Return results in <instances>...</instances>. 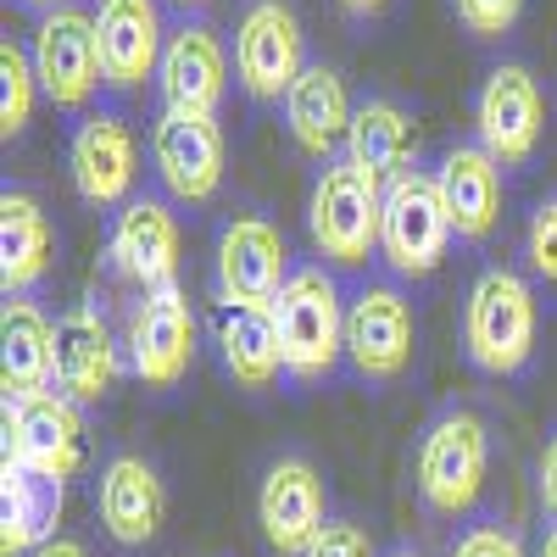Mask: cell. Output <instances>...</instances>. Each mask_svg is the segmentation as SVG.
<instances>
[{"mask_svg":"<svg viewBox=\"0 0 557 557\" xmlns=\"http://www.w3.org/2000/svg\"><path fill=\"white\" fill-rule=\"evenodd\" d=\"M268 307L278 330V357H285V380L323 385L346 357V296H341L335 268L301 262Z\"/></svg>","mask_w":557,"mask_h":557,"instance_id":"1","label":"cell"},{"mask_svg":"<svg viewBox=\"0 0 557 557\" xmlns=\"http://www.w3.org/2000/svg\"><path fill=\"white\" fill-rule=\"evenodd\" d=\"M541 335L535 285L519 268H485L462 301V357L485 380H519Z\"/></svg>","mask_w":557,"mask_h":557,"instance_id":"2","label":"cell"},{"mask_svg":"<svg viewBox=\"0 0 557 557\" xmlns=\"http://www.w3.org/2000/svg\"><path fill=\"white\" fill-rule=\"evenodd\" d=\"M491 474V430L474 407L446 401L424 430H418V451H412V485L418 502L435 519H469L474 502L485 491Z\"/></svg>","mask_w":557,"mask_h":557,"instance_id":"3","label":"cell"},{"mask_svg":"<svg viewBox=\"0 0 557 557\" xmlns=\"http://www.w3.org/2000/svg\"><path fill=\"white\" fill-rule=\"evenodd\" d=\"M380 218H385V184H374L351 157L323 162L307 196V235L335 273H362L380 257Z\"/></svg>","mask_w":557,"mask_h":557,"instance_id":"4","label":"cell"},{"mask_svg":"<svg viewBox=\"0 0 557 557\" xmlns=\"http://www.w3.org/2000/svg\"><path fill=\"white\" fill-rule=\"evenodd\" d=\"M0 424H7V462H23V469H34L45 480L67 485L89 457L84 407L67 401L57 385L51 391H7Z\"/></svg>","mask_w":557,"mask_h":557,"instance_id":"5","label":"cell"},{"mask_svg":"<svg viewBox=\"0 0 557 557\" xmlns=\"http://www.w3.org/2000/svg\"><path fill=\"white\" fill-rule=\"evenodd\" d=\"M412 346H418V318H412V301L401 296V285H391V278H362L346 296L351 374L368 385H391L412 368Z\"/></svg>","mask_w":557,"mask_h":557,"instance_id":"6","label":"cell"},{"mask_svg":"<svg viewBox=\"0 0 557 557\" xmlns=\"http://www.w3.org/2000/svg\"><path fill=\"white\" fill-rule=\"evenodd\" d=\"M451 218L435 190V173L407 168L396 184H385V218H380V262L396 278H430L446 262Z\"/></svg>","mask_w":557,"mask_h":557,"instance_id":"7","label":"cell"},{"mask_svg":"<svg viewBox=\"0 0 557 557\" xmlns=\"http://www.w3.org/2000/svg\"><path fill=\"white\" fill-rule=\"evenodd\" d=\"M28 57H34V73H39V96L62 112H84L96 101V89L107 84L101 45H96V12H84V7L45 12L39 28H34Z\"/></svg>","mask_w":557,"mask_h":557,"instance_id":"8","label":"cell"},{"mask_svg":"<svg viewBox=\"0 0 557 557\" xmlns=\"http://www.w3.org/2000/svg\"><path fill=\"white\" fill-rule=\"evenodd\" d=\"M128 374L146 391H173L196 362V307L178 285L146 290L128 312Z\"/></svg>","mask_w":557,"mask_h":557,"instance_id":"9","label":"cell"},{"mask_svg":"<svg viewBox=\"0 0 557 557\" xmlns=\"http://www.w3.org/2000/svg\"><path fill=\"white\" fill-rule=\"evenodd\" d=\"M330 524V491L323 474L301 451H285L262 469L257 485V530L268 541L273 557H307V546L318 541V530Z\"/></svg>","mask_w":557,"mask_h":557,"instance_id":"10","label":"cell"},{"mask_svg":"<svg viewBox=\"0 0 557 557\" xmlns=\"http://www.w3.org/2000/svg\"><path fill=\"white\" fill-rule=\"evenodd\" d=\"M290 246L285 235L257 218V212H235L223 228H218V246H212V285H218V301H257L268 307L290 278Z\"/></svg>","mask_w":557,"mask_h":557,"instance_id":"11","label":"cell"},{"mask_svg":"<svg viewBox=\"0 0 557 557\" xmlns=\"http://www.w3.org/2000/svg\"><path fill=\"white\" fill-rule=\"evenodd\" d=\"M307 73L301 23L285 0H251L235 28V78L251 101H285L290 84Z\"/></svg>","mask_w":557,"mask_h":557,"instance_id":"12","label":"cell"},{"mask_svg":"<svg viewBox=\"0 0 557 557\" xmlns=\"http://www.w3.org/2000/svg\"><path fill=\"white\" fill-rule=\"evenodd\" d=\"M178 257H184V235H178V218H173L168 201L134 196L128 207L112 212L107 268L117 278H128V285H139V296L178 285Z\"/></svg>","mask_w":557,"mask_h":557,"instance_id":"13","label":"cell"},{"mask_svg":"<svg viewBox=\"0 0 557 557\" xmlns=\"http://www.w3.org/2000/svg\"><path fill=\"white\" fill-rule=\"evenodd\" d=\"M541 123H546V101H541V84L524 62H496L474 96V134L480 146L502 162V168H519L535 157L541 146Z\"/></svg>","mask_w":557,"mask_h":557,"instance_id":"14","label":"cell"},{"mask_svg":"<svg viewBox=\"0 0 557 557\" xmlns=\"http://www.w3.org/2000/svg\"><path fill=\"white\" fill-rule=\"evenodd\" d=\"M123 374V357H117V341L107 330V312H101V296H84L73 301L62 318H57V351H51V385L78 401V407H101L112 396Z\"/></svg>","mask_w":557,"mask_h":557,"instance_id":"15","label":"cell"},{"mask_svg":"<svg viewBox=\"0 0 557 557\" xmlns=\"http://www.w3.org/2000/svg\"><path fill=\"white\" fill-rule=\"evenodd\" d=\"M96 519H101L107 541L123 546V552H139V546H151L162 535V524H168V485H162L151 457L117 451V457L101 462Z\"/></svg>","mask_w":557,"mask_h":557,"instance_id":"16","label":"cell"},{"mask_svg":"<svg viewBox=\"0 0 557 557\" xmlns=\"http://www.w3.org/2000/svg\"><path fill=\"white\" fill-rule=\"evenodd\" d=\"M67 173H73V190L84 207H128L134 201V178H139V139L117 112H89L73 128V146H67Z\"/></svg>","mask_w":557,"mask_h":557,"instance_id":"17","label":"cell"},{"mask_svg":"<svg viewBox=\"0 0 557 557\" xmlns=\"http://www.w3.org/2000/svg\"><path fill=\"white\" fill-rule=\"evenodd\" d=\"M151 162L157 178L168 184L173 201H212L223 184V128L218 117H196V112H162L151 128Z\"/></svg>","mask_w":557,"mask_h":557,"instance_id":"18","label":"cell"},{"mask_svg":"<svg viewBox=\"0 0 557 557\" xmlns=\"http://www.w3.org/2000/svg\"><path fill=\"white\" fill-rule=\"evenodd\" d=\"M157 84H162V112L218 117V107L228 96V51H223L218 28H207V23L173 28L162 67H157Z\"/></svg>","mask_w":557,"mask_h":557,"instance_id":"19","label":"cell"},{"mask_svg":"<svg viewBox=\"0 0 557 557\" xmlns=\"http://www.w3.org/2000/svg\"><path fill=\"white\" fill-rule=\"evenodd\" d=\"M96 45H101L107 89L128 96L146 78H157L162 51H168L157 0H96Z\"/></svg>","mask_w":557,"mask_h":557,"instance_id":"20","label":"cell"},{"mask_svg":"<svg viewBox=\"0 0 557 557\" xmlns=\"http://www.w3.org/2000/svg\"><path fill=\"white\" fill-rule=\"evenodd\" d=\"M435 190L446 201L451 218V235L457 240H491L496 223H502V162L480 146H451L435 168Z\"/></svg>","mask_w":557,"mask_h":557,"instance_id":"21","label":"cell"},{"mask_svg":"<svg viewBox=\"0 0 557 557\" xmlns=\"http://www.w3.org/2000/svg\"><path fill=\"white\" fill-rule=\"evenodd\" d=\"M351 96H346V78L335 67H323V62H307V73L290 84V96H285V128L290 139L318 157V162H335V151L346 146V134H351Z\"/></svg>","mask_w":557,"mask_h":557,"instance_id":"22","label":"cell"},{"mask_svg":"<svg viewBox=\"0 0 557 557\" xmlns=\"http://www.w3.org/2000/svg\"><path fill=\"white\" fill-rule=\"evenodd\" d=\"M57 262V235L45 218L39 196L12 190L0 196V290L7 296H34L45 285V273Z\"/></svg>","mask_w":557,"mask_h":557,"instance_id":"23","label":"cell"},{"mask_svg":"<svg viewBox=\"0 0 557 557\" xmlns=\"http://www.w3.org/2000/svg\"><path fill=\"white\" fill-rule=\"evenodd\" d=\"M62 524V480H45L23 462L0 457V557H34L57 541Z\"/></svg>","mask_w":557,"mask_h":557,"instance_id":"24","label":"cell"},{"mask_svg":"<svg viewBox=\"0 0 557 557\" xmlns=\"http://www.w3.org/2000/svg\"><path fill=\"white\" fill-rule=\"evenodd\" d=\"M218 357L223 374L240 391H268L285 374L278 357V330H273V307L257 301H218Z\"/></svg>","mask_w":557,"mask_h":557,"instance_id":"25","label":"cell"},{"mask_svg":"<svg viewBox=\"0 0 557 557\" xmlns=\"http://www.w3.org/2000/svg\"><path fill=\"white\" fill-rule=\"evenodd\" d=\"M412 146H418V128L412 117L391 101V96H368L351 112V134H346V157L374 178V184H396L412 168Z\"/></svg>","mask_w":557,"mask_h":557,"instance_id":"26","label":"cell"},{"mask_svg":"<svg viewBox=\"0 0 557 557\" xmlns=\"http://www.w3.org/2000/svg\"><path fill=\"white\" fill-rule=\"evenodd\" d=\"M57 323L34 296H7L0 307V374L7 391H51Z\"/></svg>","mask_w":557,"mask_h":557,"instance_id":"27","label":"cell"},{"mask_svg":"<svg viewBox=\"0 0 557 557\" xmlns=\"http://www.w3.org/2000/svg\"><path fill=\"white\" fill-rule=\"evenodd\" d=\"M34 89H39V73H34V57L23 51L17 39L0 45V134H23L28 117H34Z\"/></svg>","mask_w":557,"mask_h":557,"instance_id":"28","label":"cell"},{"mask_svg":"<svg viewBox=\"0 0 557 557\" xmlns=\"http://www.w3.org/2000/svg\"><path fill=\"white\" fill-rule=\"evenodd\" d=\"M446 557H530V552H524V535L507 524V519L480 513V519H469V524L451 535Z\"/></svg>","mask_w":557,"mask_h":557,"instance_id":"29","label":"cell"},{"mask_svg":"<svg viewBox=\"0 0 557 557\" xmlns=\"http://www.w3.org/2000/svg\"><path fill=\"white\" fill-rule=\"evenodd\" d=\"M524 257H530V273L541 278V285H557V196H546V201L530 212Z\"/></svg>","mask_w":557,"mask_h":557,"instance_id":"30","label":"cell"},{"mask_svg":"<svg viewBox=\"0 0 557 557\" xmlns=\"http://www.w3.org/2000/svg\"><path fill=\"white\" fill-rule=\"evenodd\" d=\"M519 12H524V0H457V17L474 39H502L519 23Z\"/></svg>","mask_w":557,"mask_h":557,"instance_id":"31","label":"cell"},{"mask_svg":"<svg viewBox=\"0 0 557 557\" xmlns=\"http://www.w3.org/2000/svg\"><path fill=\"white\" fill-rule=\"evenodd\" d=\"M307 557H374V541L357 519H330L318 530V541L307 546Z\"/></svg>","mask_w":557,"mask_h":557,"instance_id":"32","label":"cell"},{"mask_svg":"<svg viewBox=\"0 0 557 557\" xmlns=\"http://www.w3.org/2000/svg\"><path fill=\"white\" fill-rule=\"evenodd\" d=\"M535 491H541V507L552 513V524H557V430L546 435V446H541V462H535Z\"/></svg>","mask_w":557,"mask_h":557,"instance_id":"33","label":"cell"},{"mask_svg":"<svg viewBox=\"0 0 557 557\" xmlns=\"http://www.w3.org/2000/svg\"><path fill=\"white\" fill-rule=\"evenodd\" d=\"M34 557H89V552H84L78 541H67V535H57V541H45V546H39Z\"/></svg>","mask_w":557,"mask_h":557,"instance_id":"34","label":"cell"},{"mask_svg":"<svg viewBox=\"0 0 557 557\" xmlns=\"http://www.w3.org/2000/svg\"><path fill=\"white\" fill-rule=\"evenodd\" d=\"M341 7H346L351 17H374V12H385V0H341Z\"/></svg>","mask_w":557,"mask_h":557,"instance_id":"35","label":"cell"},{"mask_svg":"<svg viewBox=\"0 0 557 557\" xmlns=\"http://www.w3.org/2000/svg\"><path fill=\"white\" fill-rule=\"evenodd\" d=\"M17 7H28V12H39V17H45V12H62V7H73V0H17Z\"/></svg>","mask_w":557,"mask_h":557,"instance_id":"36","label":"cell"},{"mask_svg":"<svg viewBox=\"0 0 557 557\" xmlns=\"http://www.w3.org/2000/svg\"><path fill=\"white\" fill-rule=\"evenodd\" d=\"M535 557H557V524L546 530V541H541V552H535Z\"/></svg>","mask_w":557,"mask_h":557,"instance_id":"37","label":"cell"},{"mask_svg":"<svg viewBox=\"0 0 557 557\" xmlns=\"http://www.w3.org/2000/svg\"><path fill=\"white\" fill-rule=\"evenodd\" d=\"M385 557H424V552H418V546H391Z\"/></svg>","mask_w":557,"mask_h":557,"instance_id":"38","label":"cell"},{"mask_svg":"<svg viewBox=\"0 0 557 557\" xmlns=\"http://www.w3.org/2000/svg\"><path fill=\"white\" fill-rule=\"evenodd\" d=\"M173 7H184V12H190V7H207V0H173Z\"/></svg>","mask_w":557,"mask_h":557,"instance_id":"39","label":"cell"}]
</instances>
